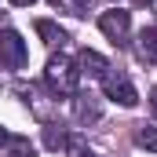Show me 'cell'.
<instances>
[{
    "mask_svg": "<svg viewBox=\"0 0 157 157\" xmlns=\"http://www.w3.org/2000/svg\"><path fill=\"white\" fill-rule=\"evenodd\" d=\"M44 84L55 91V95H73L80 84V70L73 66L70 55H51L48 66H44Z\"/></svg>",
    "mask_w": 157,
    "mask_h": 157,
    "instance_id": "obj_1",
    "label": "cell"
},
{
    "mask_svg": "<svg viewBox=\"0 0 157 157\" xmlns=\"http://www.w3.org/2000/svg\"><path fill=\"white\" fill-rule=\"evenodd\" d=\"M0 62L7 70H22L29 62V48H26L22 33H15V29H4L0 33Z\"/></svg>",
    "mask_w": 157,
    "mask_h": 157,
    "instance_id": "obj_2",
    "label": "cell"
},
{
    "mask_svg": "<svg viewBox=\"0 0 157 157\" xmlns=\"http://www.w3.org/2000/svg\"><path fill=\"white\" fill-rule=\"evenodd\" d=\"M102 91H106V99H113V102H121V106H128V110L139 102V91L132 88L128 73H121V70H110V73L102 77Z\"/></svg>",
    "mask_w": 157,
    "mask_h": 157,
    "instance_id": "obj_3",
    "label": "cell"
},
{
    "mask_svg": "<svg viewBox=\"0 0 157 157\" xmlns=\"http://www.w3.org/2000/svg\"><path fill=\"white\" fill-rule=\"evenodd\" d=\"M99 29L106 33V40H113L117 48H124V44H128V33H132V15L121 11V7L102 11V15H99Z\"/></svg>",
    "mask_w": 157,
    "mask_h": 157,
    "instance_id": "obj_4",
    "label": "cell"
},
{
    "mask_svg": "<svg viewBox=\"0 0 157 157\" xmlns=\"http://www.w3.org/2000/svg\"><path fill=\"white\" fill-rule=\"evenodd\" d=\"M0 157H37V146L18 132L0 128Z\"/></svg>",
    "mask_w": 157,
    "mask_h": 157,
    "instance_id": "obj_5",
    "label": "cell"
},
{
    "mask_svg": "<svg viewBox=\"0 0 157 157\" xmlns=\"http://www.w3.org/2000/svg\"><path fill=\"white\" fill-rule=\"evenodd\" d=\"M77 66H80V77H88V80H102L106 73H110V62H106L99 51H91V48H84V51H80Z\"/></svg>",
    "mask_w": 157,
    "mask_h": 157,
    "instance_id": "obj_6",
    "label": "cell"
},
{
    "mask_svg": "<svg viewBox=\"0 0 157 157\" xmlns=\"http://www.w3.org/2000/svg\"><path fill=\"white\" fill-rule=\"evenodd\" d=\"M139 59L146 66H157V26H146L139 33Z\"/></svg>",
    "mask_w": 157,
    "mask_h": 157,
    "instance_id": "obj_7",
    "label": "cell"
},
{
    "mask_svg": "<svg viewBox=\"0 0 157 157\" xmlns=\"http://www.w3.org/2000/svg\"><path fill=\"white\" fill-rule=\"evenodd\" d=\"M37 33L44 37V44H62V40H66V33H62L55 22H48V18H40V22H37Z\"/></svg>",
    "mask_w": 157,
    "mask_h": 157,
    "instance_id": "obj_8",
    "label": "cell"
},
{
    "mask_svg": "<svg viewBox=\"0 0 157 157\" xmlns=\"http://www.w3.org/2000/svg\"><path fill=\"white\" fill-rule=\"evenodd\" d=\"M135 143L146 146V150H157V128L154 124H135Z\"/></svg>",
    "mask_w": 157,
    "mask_h": 157,
    "instance_id": "obj_9",
    "label": "cell"
},
{
    "mask_svg": "<svg viewBox=\"0 0 157 157\" xmlns=\"http://www.w3.org/2000/svg\"><path fill=\"white\" fill-rule=\"evenodd\" d=\"M44 143H48V150H59V146H70V139H66V132L62 128H44Z\"/></svg>",
    "mask_w": 157,
    "mask_h": 157,
    "instance_id": "obj_10",
    "label": "cell"
},
{
    "mask_svg": "<svg viewBox=\"0 0 157 157\" xmlns=\"http://www.w3.org/2000/svg\"><path fill=\"white\" fill-rule=\"evenodd\" d=\"M77 117H80V121H99V106H91V102L77 99Z\"/></svg>",
    "mask_w": 157,
    "mask_h": 157,
    "instance_id": "obj_11",
    "label": "cell"
},
{
    "mask_svg": "<svg viewBox=\"0 0 157 157\" xmlns=\"http://www.w3.org/2000/svg\"><path fill=\"white\" fill-rule=\"evenodd\" d=\"M70 154H73V157H99L95 150H84V146H80L77 139H70Z\"/></svg>",
    "mask_w": 157,
    "mask_h": 157,
    "instance_id": "obj_12",
    "label": "cell"
},
{
    "mask_svg": "<svg viewBox=\"0 0 157 157\" xmlns=\"http://www.w3.org/2000/svg\"><path fill=\"white\" fill-rule=\"evenodd\" d=\"M150 113H154V117H157V88H154V91H150Z\"/></svg>",
    "mask_w": 157,
    "mask_h": 157,
    "instance_id": "obj_13",
    "label": "cell"
},
{
    "mask_svg": "<svg viewBox=\"0 0 157 157\" xmlns=\"http://www.w3.org/2000/svg\"><path fill=\"white\" fill-rule=\"evenodd\" d=\"M15 7H29V4H37V0H11Z\"/></svg>",
    "mask_w": 157,
    "mask_h": 157,
    "instance_id": "obj_14",
    "label": "cell"
},
{
    "mask_svg": "<svg viewBox=\"0 0 157 157\" xmlns=\"http://www.w3.org/2000/svg\"><path fill=\"white\" fill-rule=\"evenodd\" d=\"M132 4H135V7H146V4H154V0H132Z\"/></svg>",
    "mask_w": 157,
    "mask_h": 157,
    "instance_id": "obj_15",
    "label": "cell"
}]
</instances>
